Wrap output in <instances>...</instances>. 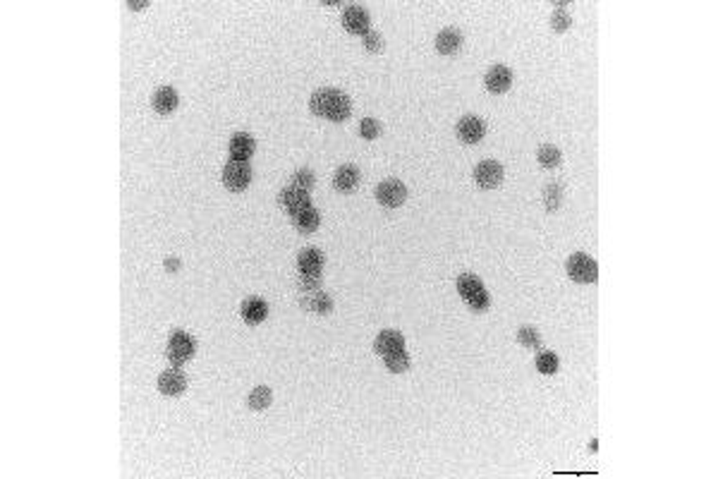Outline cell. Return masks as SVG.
I'll return each instance as SVG.
<instances>
[{
  "mask_svg": "<svg viewBox=\"0 0 718 479\" xmlns=\"http://www.w3.org/2000/svg\"><path fill=\"white\" fill-rule=\"evenodd\" d=\"M309 110L331 122H345L352 115V103L345 91L338 89H316L309 98Z\"/></svg>",
  "mask_w": 718,
  "mask_h": 479,
  "instance_id": "obj_1",
  "label": "cell"
},
{
  "mask_svg": "<svg viewBox=\"0 0 718 479\" xmlns=\"http://www.w3.org/2000/svg\"><path fill=\"white\" fill-rule=\"evenodd\" d=\"M455 288L463 302L472 312H486L491 307L489 290H486V285L482 283V278H477L474 273H460L455 278Z\"/></svg>",
  "mask_w": 718,
  "mask_h": 479,
  "instance_id": "obj_2",
  "label": "cell"
},
{
  "mask_svg": "<svg viewBox=\"0 0 718 479\" xmlns=\"http://www.w3.org/2000/svg\"><path fill=\"white\" fill-rule=\"evenodd\" d=\"M565 268H568V275L575 283H596L598 280V264L594 257L584 252L570 254L568 261H565Z\"/></svg>",
  "mask_w": 718,
  "mask_h": 479,
  "instance_id": "obj_3",
  "label": "cell"
},
{
  "mask_svg": "<svg viewBox=\"0 0 718 479\" xmlns=\"http://www.w3.org/2000/svg\"><path fill=\"white\" fill-rule=\"evenodd\" d=\"M194 352H196V343H194V338L189 336L187 331H175L173 336L168 338L166 357L170 359V364H173V367L187 364L189 359L194 357Z\"/></svg>",
  "mask_w": 718,
  "mask_h": 479,
  "instance_id": "obj_4",
  "label": "cell"
},
{
  "mask_svg": "<svg viewBox=\"0 0 718 479\" xmlns=\"http://www.w3.org/2000/svg\"><path fill=\"white\" fill-rule=\"evenodd\" d=\"M252 178H254L252 166L245 161H230L226 163V168H223V173H221L223 185H226L230 192H245V189L252 185Z\"/></svg>",
  "mask_w": 718,
  "mask_h": 479,
  "instance_id": "obj_5",
  "label": "cell"
},
{
  "mask_svg": "<svg viewBox=\"0 0 718 479\" xmlns=\"http://www.w3.org/2000/svg\"><path fill=\"white\" fill-rule=\"evenodd\" d=\"M376 199H379V204L381 206H386V209H398V206H403L405 204V199H407V187H405V182H400V180H395V178H388L384 182H379V187H376Z\"/></svg>",
  "mask_w": 718,
  "mask_h": 479,
  "instance_id": "obj_6",
  "label": "cell"
},
{
  "mask_svg": "<svg viewBox=\"0 0 718 479\" xmlns=\"http://www.w3.org/2000/svg\"><path fill=\"white\" fill-rule=\"evenodd\" d=\"M342 27H345V31H350V34L366 36L371 31V17H369V12L361 5H347L342 10Z\"/></svg>",
  "mask_w": 718,
  "mask_h": 479,
  "instance_id": "obj_7",
  "label": "cell"
},
{
  "mask_svg": "<svg viewBox=\"0 0 718 479\" xmlns=\"http://www.w3.org/2000/svg\"><path fill=\"white\" fill-rule=\"evenodd\" d=\"M474 182L482 189H496L503 182V166L498 161L486 159L474 168Z\"/></svg>",
  "mask_w": 718,
  "mask_h": 479,
  "instance_id": "obj_8",
  "label": "cell"
},
{
  "mask_svg": "<svg viewBox=\"0 0 718 479\" xmlns=\"http://www.w3.org/2000/svg\"><path fill=\"white\" fill-rule=\"evenodd\" d=\"M324 264H326V257L321 249L316 247H307L300 252L297 257V268H300V275L305 278H321V271H324Z\"/></svg>",
  "mask_w": 718,
  "mask_h": 479,
  "instance_id": "obj_9",
  "label": "cell"
},
{
  "mask_svg": "<svg viewBox=\"0 0 718 479\" xmlns=\"http://www.w3.org/2000/svg\"><path fill=\"white\" fill-rule=\"evenodd\" d=\"M158 391L170 398H177L187 391V377L182 374L180 367H170V369H166L158 377Z\"/></svg>",
  "mask_w": 718,
  "mask_h": 479,
  "instance_id": "obj_10",
  "label": "cell"
},
{
  "mask_svg": "<svg viewBox=\"0 0 718 479\" xmlns=\"http://www.w3.org/2000/svg\"><path fill=\"white\" fill-rule=\"evenodd\" d=\"M486 135V125L479 115H465L458 122V140L463 144H479Z\"/></svg>",
  "mask_w": 718,
  "mask_h": 479,
  "instance_id": "obj_11",
  "label": "cell"
},
{
  "mask_svg": "<svg viewBox=\"0 0 718 479\" xmlns=\"http://www.w3.org/2000/svg\"><path fill=\"white\" fill-rule=\"evenodd\" d=\"M278 204L285 209L290 216H295V214L305 211L307 206H312V199H309V192H305V189H297V187L290 185L285 189H280Z\"/></svg>",
  "mask_w": 718,
  "mask_h": 479,
  "instance_id": "obj_12",
  "label": "cell"
},
{
  "mask_svg": "<svg viewBox=\"0 0 718 479\" xmlns=\"http://www.w3.org/2000/svg\"><path fill=\"white\" fill-rule=\"evenodd\" d=\"M254 151H256V142L249 132H235L233 137H230V144H228L230 161L249 163V159L254 156Z\"/></svg>",
  "mask_w": 718,
  "mask_h": 479,
  "instance_id": "obj_13",
  "label": "cell"
},
{
  "mask_svg": "<svg viewBox=\"0 0 718 479\" xmlns=\"http://www.w3.org/2000/svg\"><path fill=\"white\" fill-rule=\"evenodd\" d=\"M484 84L491 94H505L512 87V70L508 65H493L484 77Z\"/></svg>",
  "mask_w": 718,
  "mask_h": 479,
  "instance_id": "obj_14",
  "label": "cell"
},
{
  "mask_svg": "<svg viewBox=\"0 0 718 479\" xmlns=\"http://www.w3.org/2000/svg\"><path fill=\"white\" fill-rule=\"evenodd\" d=\"M359 180H361V173L357 166H352V163H345V166H340L333 173V187L342 194L354 192V189L359 187Z\"/></svg>",
  "mask_w": 718,
  "mask_h": 479,
  "instance_id": "obj_15",
  "label": "cell"
},
{
  "mask_svg": "<svg viewBox=\"0 0 718 479\" xmlns=\"http://www.w3.org/2000/svg\"><path fill=\"white\" fill-rule=\"evenodd\" d=\"M374 350L376 355H391L395 350H405V336L400 331H393V329H384L379 331L376 340H374Z\"/></svg>",
  "mask_w": 718,
  "mask_h": 479,
  "instance_id": "obj_16",
  "label": "cell"
},
{
  "mask_svg": "<svg viewBox=\"0 0 718 479\" xmlns=\"http://www.w3.org/2000/svg\"><path fill=\"white\" fill-rule=\"evenodd\" d=\"M177 106H180V96H177V91L173 87H161L154 91V96H151V108H154L158 115H170Z\"/></svg>",
  "mask_w": 718,
  "mask_h": 479,
  "instance_id": "obj_17",
  "label": "cell"
},
{
  "mask_svg": "<svg viewBox=\"0 0 718 479\" xmlns=\"http://www.w3.org/2000/svg\"><path fill=\"white\" fill-rule=\"evenodd\" d=\"M463 48V34L455 27H445L436 36V51L440 56H455Z\"/></svg>",
  "mask_w": 718,
  "mask_h": 479,
  "instance_id": "obj_18",
  "label": "cell"
},
{
  "mask_svg": "<svg viewBox=\"0 0 718 479\" xmlns=\"http://www.w3.org/2000/svg\"><path fill=\"white\" fill-rule=\"evenodd\" d=\"M302 307H305V310H309V312L321 314V317H324V314H328V312L333 310V300L328 298V295L319 288V290H314V293H305V295H302Z\"/></svg>",
  "mask_w": 718,
  "mask_h": 479,
  "instance_id": "obj_19",
  "label": "cell"
},
{
  "mask_svg": "<svg viewBox=\"0 0 718 479\" xmlns=\"http://www.w3.org/2000/svg\"><path fill=\"white\" fill-rule=\"evenodd\" d=\"M290 219H292V226L297 228V231H300L302 235L316 233V231H319V226H321V214L316 211L314 206H307L305 211L290 216Z\"/></svg>",
  "mask_w": 718,
  "mask_h": 479,
  "instance_id": "obj_20",
  "label": "cell"
},
{
  "mask_svg": "<svg viewBox=\"0 0 718 479\" xmlns=\"http://www.w3.org/2000/svg\"><path fill=\"white\" fill-rule=\"evenodd\" d=\"M268 317V305L261 298H247L242 302V319L247 324H261Z\"/></svg>",
  "mask_w": 718,
  "mask_h": 479,
  "instance_id": "obj_21",
  "label": "cell"
},
{
  "mask_svg": "<svg viewBox=\"0 0 718 479\" xmlns=\"http://www.w3.org/2000/svg\"><path fill=\"white\" fill-rule=\"evenodd\" d=\"M563 199H565V187L561 180H553L549 185L544 187L542 192V201H544V209L546 211H558L563 206Z\"/></svg>",
  "mask_w": 718,
  "mask_h": 479,
  "instance_id": "obj_22",
  "label": "cell"
},
{
  "mask_svg": "<svg viewBox=\"0 0 718 479\" xmlns=\"http://www.w3.org/2000/svg\"><path fill=\"white\" fill-rule=\"evenodd\" d=\"M537 161L542 168L553 170L563 163V154H561V149L553 147V144H544V147H539V151H537Z\"/></svg>",
  "mask_w": 718,
  "mask_h": 479,
  "instance_id": "obj_23",
  "label": "cell"
},
{
  "mask_svg": "<svg viewBox=\"0 0 718 479\" xmlns=\"http://www.w3.org/2000/svg\"><path fill=\"white\" fill-rule=\"evenodd\" d=\"M384 364L391 374H405L407 369H410L412 359H410V355H407V350H395V352H391V355H384Z\"/></svg>",
  "mask_w": 718,
  "mask_h": 479,
  "instance_id": "obj_24",
  "label": "cell"
},
{
  "mask_svg": "<svg viewBox=\"0 0 718 479\" xmlns=\"http://www.w3.org/2000/svg\"><path fill=\"white\" fill-rule=\"evenodd\" d=\"M271 403H273V393H271V389H268V386H256V389L249 393V398H247V405L252 410H256V412L266 410Z\"/></svg>",
  "mask_w": 718,
  "mask_h": 479,
  "instance_id": "obj_25",
  "label": "cell"
},
{
  "mask_svg": "<svg viewBox=\"0 0 718 479\" xmlns=\"http://www.w3.org/2000/svg\"><path fill=\"white\" fill-rule=\"evenodd\" d=\"M534 367H537L539 374H544V377H551V374L558 372V367H561V359H558L556 352L544 350V352H539V355H537Z\"/></svg>",
  "mask_w": 718,
  "mask_h": 479,
  "instance_id": "obj_26",
  "label": "cell"
},
{
  "mask_svg": "<svg viewBox=\"0 0 718 479\" xmlns=\"http://www.w3.org/2000/svg\"><path fill=\"white\" fill-rule=\"evenodd\" d=\"M517 343L527 347V350H539V347H542V336H539V331L534 326H522V329L517 331Z\"/></svg>",
  "mask_w": 718,
  "mask_h": 479,
  "instance_id": "obj_27",
  "label": "cell"
},
{
  "mask_svg": "<svg viewBox=\"0 0 718 479\" xmlns=\"http://www.w3.org/2000/svg\"><path fill=\"white\" fill-rule=\"evenodd\" d=\"M381 132H384V125H381L376 117H364V120H359V137L361 140H366V142L379 140Z\"/></svg>",
  "mask_w": 718,
  "mask_h": 479,
  "instance_id": "obj_28",
  "label": "cell"
},
{
  "mask_svg": "<svg viewBox=\"0 0 718 479\" xmlns=\"http://www.w3.org/2000/svg\"><path fill=\"white\" fill-rule=\"evenodd\" d=\"M290 185H292V187H297V189H305V192H312L314 185H316V175H314L309 168H300L297 173L292 175V180H290Z\"/></svg>",
  "mask_w": 718,
  "mask_h": 479,
  "instance_id": "obj_29",
  "label": "cell"
},
{
  "mask_svg": "<svg viewBox=\"0 0 718 479\" xmlns=\"http://www.w3.org/2000/svg\"><path fill=\"white\" fill-rule=\"evenodd\" d=\"M570 27H572V19L565 10H556L551 15V29L556 31V34H563V31H568Z\"/></svg>",
  "mask_w": 718,
  "mask_h": 479,
  "instance_id": "obj_30",
  "label": "cell"
},
{
  "mask_svg": "<svg viewBox=\"0 0 718 479\" xmlns=\"http://www.w3.org/2000/svg\"><path fill=\"white\" fill-rule=\"evenodd\" d=\"M384 36L379 34V31H369V34L364 36V48L369 51V53H384Z\"/></svg>",
  "mask_w": 718,
  "mask_h": 479,
  "instance_id": "obj_31",
  "label": "cell"
},
{
  "mask_svg": "<svg viewBox=\"0 0 718 479\" xmlns=\"http://www.w3.org/2000/svg\"><path fill=\"white\" fill-rule=\"evenodd\" d=\"M125 8L132 10V12H139V10H147L149 8V0H127Z\"/></svg>",
  "mask_w": 718,
  "mask_h": 479,
  "instance_id": "obj_32",
  "label": "cell"
},
{
  "mask_svg": "<svg viewBox=\"0 0 718 479\" xmlns=\"http://www.w3.org/2000/svg\"><path fill=\"white\" fill-rule=\"evenodd\" d=\"M163 268H166V271H170V273H175L177 268H180V259H177V257H168L166 261H163Z\"/></svg>",
  "mask_w": 718,
  "mask_h": 479,
  "instance_id": "obj_33",
  "label": "cell"
},
{
  "mask_svg": "<svg viewBox=\"0 0 718 479\" xmlns=\"http://www.w3.org/2000/svg\"><path fill=\"white\" fill-rule=\"evenodd\" d=\"M553 5H556V8H568L570 3H565V0H558V3H553Z\"/></svg>",
  "mask_w": 718,
  "mask_h": 479,
  "instance_id": "obj_34",
  "label": "cell"
}]
</instances>
